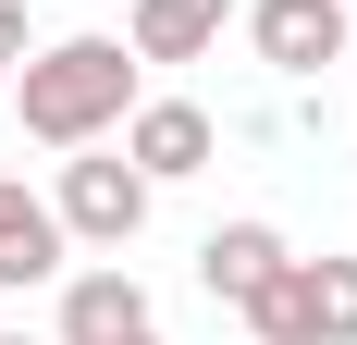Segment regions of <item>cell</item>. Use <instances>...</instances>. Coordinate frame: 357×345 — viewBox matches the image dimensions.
Wrapping results in <instances>:
<instances>
[{"label": "cell", "instance_id": "cell-1", "mask_svg": "<svg viewBox=\"0 0 357 345\" xmlns=\"http://www.w3.org/2000/svg\"><path fill=\"white\" fill-rule=\"evenodd\" d=\"M13 99H25L37 148H99L123 111H136V50L123 37H50L13 62Z\"/></svg>", "mask_w": 357, "mask_h": 345}, {"label": "cell", "instance_id": "cell-2", "mask_svg": "<svg viewBox=\"0 0 357 345\" xmlns=\"http://www.w3.org/2000/svg\"><path fill=\"white\" fill-rule=\"evenodd\" d=\"M259 345H357V259H284L247 296Z\"/></svg>", "mask_w": 357, "mask_h": 345}, {"label": "cell", "instance_id": "cell-3", "mask_svg": "<svg viewBox=\"0 0 357 345\" xmlns=\"http://www.w3.org/2000/svg\"><path fill=\"white\" fill-rule=\"evenodd\" d=\"M148 198H160V185H148L136 161H62V235L74 247H136L148 235Z\"/></svg>", "mask_w": 357, "mask_h": 345}, {"label": "cell", "instance_id": "cell-4", "mask_svg": "<svg viewBox=\"0 0 357 345\" xmlns=\"http://www.w3.org/2000/svg\"><path fill=\"white\" fill-rule=\"evenodd\" d=\"M247 37H259L271 74H321V62H345L357 13H345V0H247Z\"/></svg>", "mask_w": 357, "mask_h": 345}, {"label": "cell", "instance_id": "cell-5", "mask_svg": "<svg viewBox=\"0 0 357 345\" xmlns=\"http://www.w3.org/2000/svg\"><path fill=\"white\" fill-rule=\"evenodd\" d=\"M210 111H197V99H136V111H123V161H136L148 172V185H185V172H210Z\"/></svg>", "mask_w": 357, "mask_h": 345}, {"label": "cell", "instance_id": "cell-6", "mask_svg": "<svg viewBox=\"0 0 357 345\" xmlns=\"http://www.w3.org/2000/svg\"><path fill=\"white\" fill-rule=\"evenodd\" d=\"M148 333V284L136 272H74L62 284V345H123Z\"/></svg>", "mask_w": 357, "mask_h": 345}, {"label": "cell", "instance_id": "cell-7", "mask_svg": "<svg viewBox=\"0 0 357 345\" xmlns=\"http://www.w3.org/2000/svg\"><path fill=\"white\" fill-rule=\"evenodd\" d=\"M62 210L50 198H25V185H13V172H0V284H50L62 272Z\"/></svg>", "mask_w": 357, "mask_h": 345}, {"label": "cell", "instance_id": "cell-8", "mask_svg": "<svg viewBox=\"0 0 357 345\" xmlns=\"http://www.w3.org/2000/svg\"><path fill=\"white\" fill-rule=\"evenodd\" d=\"M284 259H296V247L271 235V222H222V235L197 247V284H210L222 309H247V296H259V284H271V272H284Z\"/></svg>", "mask_w": 357, "mask_h": 345}, {"label": "cell", "instance_id": "cell-9", "mask_svg": "<svg viewBox=\"0 0 357 345\" xmlns=\"http://www.w3.org/2000/svg\"><path fill=\"white\" fill-rule=\"evenodd\" d=\"M222 25H234V0H136L123 50H136V62H197Z\"/></svg>", "mask_w": 357, "mask_h": 345}, {"label": "cell", "instance_id": "cell-10", "mask_svg": "<svg viewBox=\"0 0 357 345\" xmlns=\"http://www.w3.org/2000/svg\"><path fill=\"white\" fill-rule=\"evenodd\" d=\"M25 50H37V37H25V0H0V74L25 62Z\"/></svg>", "mask_w": 357, "mask_h": 345}, {"label": "cell", "instance_id": "cell-11", "mask_svg": "<svg viewBox=\"0 0 357 345\" xmlns=\"http://www.w3.org/2000/svg\"><path fill=\"white\" fill-rule=\"evenodd\" d=\"M123 345H160V333H123Z\"/></svg>", "mask_w": 357, "mask_h": 345}, {"label": "cell", "instance_id": "cell-12", "mask_svg": "<svg viewBox=\"0 0 357 345\" xmlns=\"http://www.w3.org/2000/svg\"><path fill=\"white\" fill-rule=\"evenodd\" d=\"M0 345H25V333H0Z\"/></svg>", "mask_w": 357, "mask_h": 345}]
</instances>
